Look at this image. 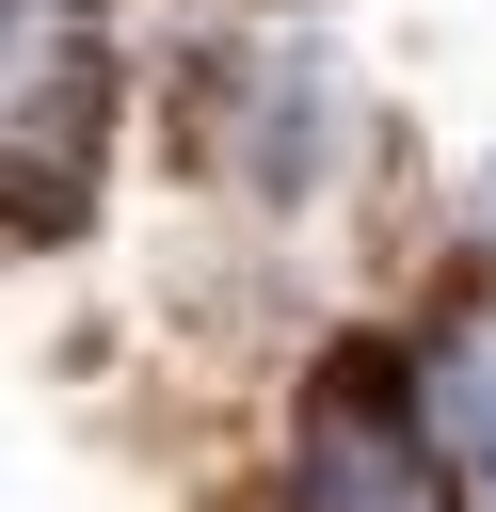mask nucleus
<instances>
[{
    "label": "nucleus",
    "mask_w": 496,
    "mask_h": 512,
    "mask_svg": "<svg viewBox=\"0 0 496 512\" xmlns=\"http://www.w3.org/2000/svg\"><path fill=\"white\" fill-rule=\"evenodd\" d=\"M272 512H448V480L416 464L368 336L320 368V400H304V432H288V464H272Z\"/></svg>",
    "instance_id": "nucleus-1"
},
{
    "label": "nucleus",
    "mask_w": 496,
    "mask_h": 512,
    "mask_svg": "<svg viewBox=\"0 0 496 512\" xmlns=\"http://www.w3.org/2000/svg\"><path fill=\"white\" fill-rule=\"evenodd\" d=\"M96 112H112V80H96V64H64V80L0 128V240H64V224L96 208V144H112Z\"/></svg>",
    "instance_id": "nucleus-2"
},
{
    "label": "nucleus",
    "mask_w": 496,
    "mask_h": 512,
    "mask_svg": "<svg viewBox=\"0 0 496 512\" xmlns=\"http://www.w3.org/2000/svg\"><path fill=\"white\" fill-rule=\"evenodd\" d=\"M224 144H240L256 192H304V176L336 160V80H320L304 48H240V64H224Z\"/></svg>",
    "instance_id": "nucleus-3"
},
{
    "label": "nucleus",
    "mask_w": 496,
    "mask_h": 512,
    "mask_svg": "<svg viewBox=\"0 0 496 512\" xmlns=\"http://www.w3.org/2000/svg\"><path fill=\"white\" fill-rule=\"evenodd\" d=\"M0 32H16V0H0Z\"/></svg>",
    "instance_id": "nucleus-4"
}]
</instances>
